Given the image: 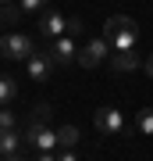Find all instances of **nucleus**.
<instances>
[{"label": "nucleus", "mask_w": 153, "mask_h": 161, "mask_svg": "<svg viewBox=\"0 0 153 161\" xmlns=\"http://www.w3.org/2000/svg\"><path fill=\"white\" fill-rule=\"evenodd\" d=\"M50 115H54L50 104H39V108H32V122H28V125H46V122H50Z\"/></svg>", "instance_id": "nucleus-15"}, {"label": "nucleus", "mask_w": 153, "mask_h": 161, "mask_svg": "<svg viewBox=\"0 0 153 161\" xmlns=\"http://www.w3.org/2000/svg\"><path fill=\"white\" fill-rule=\"evenodd\" d=\"M0 4H11V0H0Z\"/></svg>", "instance_id": "nucleus-23"}, {"label": "nucleus", "mask_w": 153, "mask_h": 161, "mask_svg": "<svg viewBox=\"0 0 153 161\" xmlns=\"http://www.w3.org/2000/svg\"><path fill=\"white\" fill-rule=\"evenodd\" d=\"M57 161H79V158H75V150H61V154H57Z\"/></svg>", "instance_id": "nucleus-19"}, {"label": "nucleus", "mask_w": 153, "mask_h": 161, "mask_svg": "<svg viewBox=\"0 0 153 161\" xmlns=\"http://www.w3.org/2000/svg\"><path fill=\"white\" fill-rule=\"evenodd\" d=\"M142 68H146V72L153 75V54H150V58H146V61H142Z\"/></svg>", "instance_id": "nucleus-21"}, {"label": "nucleus", "mask_w": 153, "mask_h": 161, "mask_svg": "<svg viewBox=\"0 0 153 161\" xmlns=\"http://www.w3.org/2000/svg\"><path fill=\"white\" fill-rule=\"evenodd\" d=\"M36 32H39V40L54 43V40H61V36H68V18L57 14V11H46L39 18V25H36Z\"/></svg>", "instance_id": "nucleus-4"}, {"label": "nucleus", "mask_w": 153, "mask_h": 161, "mask_svg": "<svg viewBox=\"0 0 153 161\" xmlns=\"http://www.w3.org/2000/svg\"><path fill=\"white\" fill-rule=\"evenodd\" d=\"M0 54L7 61H28L36 54V43L25 32H7V36H0Z\"/></svg>", "instance_id": "nucleus-2"}, {"label": "nucleus", "mask_w": 153, "mask_h": 161, "mask_svg": "<svg viewBox=\"0 0 153 161\" xmlns=\"http://www.w3.org/2000/svg\"><path fill=\"white\" fill-rule=\"evenodd\" d=\"M93 122H96L100 136H121V132H125V115H121L118 108H100L96 115H93Z\"/></svg>", "instance_id": "nucleus-3"}, {"label": "nucleus", "mask_w": 153, "mask_h": 161, "mask_svg": "<svg viewBox=\"0 0 153 161\" xmlns=\"http://www.w3.org/2000/svg\"><path fill=\"white\" fill-rule=\"evenodd\" d=\"M57 143H61V150H71L79 143V125H57Z\"/></svg>", "instance_id": "nucleus-11"}, {"label": "nucleus", "mask_w": 153, "mask_h": 161, "mask_svg": "<svg viewBox=\"0 0 153 161\" xmlns=\"http://www.w3.org/2000/svg\"><path fill=\"white\" fill-rule=\"evenodd\" d=\"M4 161H25V158L22 154H11V158H4Z\"/></svg>", "instance_id": "nucleus-22"}, {"label": "nucleus", "mask_w": 153, "mask_h": 161, "mask_svg": "<svg viewBox=\"0 0 153 161\" xmlns=\"http://www.w3.org/2000/svg\"><path fill=\"white\" fill-rule=\"evenodd\" d=\"M135 125H139L142 136H153V108H142L139 111V122H135Z\"/></svg>", "instance_id": "nucleus-14"}, {"label": "nucleus", "mask_w": 153, "mask_h": 161, "mask_svg": "<svg viewBox=\"0 0 153 161\" xmlns=\"http://www.w3.org/2000/svg\"><path fill=\"white\" fill-rule=\"evenodd\" d=\"M4 129H14V111L7 108V104L0 108V132H4Z\"/></svg>", "instance_id": "nucleus-17"}, {"label": "nucleus", "mask_w": 153, "mask_h": 161, "mask_svg": "<svg viewBox=\"0 0 153 161\" xmlns=\"http://www.w3.org/2000/svg\"><path fill=\"white\" fill-rule=\"evenodd\" d=\"M22 4H0V22H4V25H18V22H22Z\"/></svg>", "instance_id": "nucleus-13"}, {"label": "nucleus", "mask_w": 153, "mask_h": 161, "mask_svg": "<svg viewBox=\"0 0 153 161\" xmlns=\"http://www.w3.org/2000/svg\"><path fill=\"white\" fill-rule=\"evenodd\" d=\"M103 40L110 43L114 54H118V50H135V43H139V25L132 22L128 14H110L107 25H103Z\"/></svg>", "instance_id": "nucleus-1"}, {"label": "nucleus", "mask_w": 153, "mask_h": 161, "mask_svg": "<svg viewBox=\"0 0 153 161\" xmlns=\"http://www.w3.org/2000/svg\"><path fill=\"white\" fill-rule=\"evenodd\" d=\"M22 143H25V136H18L14 129H4V132H0V154H4V158L22 154Z\"/></svg>", "instance_id": "nucleus-10"}, {"label": "nucleus", "mask_w": 153, "mask_h": 161, "mask_svg": "<svg viewBox=\"0 0 153 161\" xmlns=\"http://www.w3.org/2000/svg\"><path fill=\"white\" fill-rule=\"evenodd\" d=\"M142 61H146V58H139L135 50H118V54H110V68H114V72H132V68H139Z\"/></svg>", "instance_id": "nucleus-9"}, {"label": "nucleus", "mask_w": 153, "mask_h": 161, "mask_svg": "<svg viewBox=\"0 0 153 161\" xmlns=\"http://www.w3.org/2000/svg\"><path fill=\"white\" fill-rule=\"evenodd\" d=\"M46 54H50L54 64H71V61H79V47H75L71 36H61V40L46 43Z\"/></svg>", "instance_id": "nucleus-6"}, {"label": "nucleus", "mask_w": 153, "mask_h": 161, "mask_svg": "<svg viewBox=\"0 0 153 161\" xmlns=\"http://www.w3.org/2000/svg\"><path fill=\"white\" fill-rule=\"evenodd\" d=\"M18 97V82L11 79V75H0V108H4V104H11Z\"/></svg>", "instance_id": "nucleus-12"}, {"label": "nucleus", "mask_w": 153, "mask_h": 161, "mask_svg": "<svg viewBox=\"0 0 153 161\" xmlns=\"http://www.w3.org/2000/svg\"><path fill=\"white\" fill-rule=\"evenodd\" d=\"M18 4H22V11H25V14H36V11H43L50 0H18Z\"/></svg>", "instance_id": "nucleus-16"}, {"label": "nucleus", "mask_w": 153, "mask_h": 161, "mask_svg": "<svg viewBox=\"0 0 153 161\" xmlns=\"http://www.w3.org/2000/svg\"><path fill=\"white\" fill-rule=\"evenodd\" d=\"M82 18H68V36H82Z\"/></svg>", "instance_id": "nucleus-18"}, {"label": "nucleus", "mask_w": 153, "mask_h": 161, "mask_svg": "<svg viewBox=\"0 0 153 161\" xmlns=\"http://www.w3.org/2000/svg\"><path fill=\"white\" fill-rule=\"evenodd\" d=\"M107 54H110V43H107V40H89V43L79 50V64H82V68H96Z\"/></svg>", "instance_id": "nucleus-7"}, {"label": "nucleus", "mask_w": 153, "mask_h": 161, "mask_svg": "<svg viewBox=\"0 0 153 161\" xmlns=\"http://www.w3.org/2000/svg\"><path fill=\"white\" fill-rule=\"evenodd\" d=\"M36 161H57V154H54V150H46V154H39Z\"/></svg>", "instance_id": "nucleus-20"}, {"label": "nucleus", "mask_w": 153, "mask_h": 161, "mask_svg": "<svg viewBox=\"0 0 153 161\" xmlns=\"http://www.w3.org/2000/svg\"><path fill=\"white\" fill-rule=\"evenodd\" d=\"M25 143L36 147V154H46V150H57V147H61V143H57V129H50V125H28Z\"/></svg>", "instance_id": "nucleus-5"}, {"label": "nucleus", "mask_w": 153, "mask_h": 161, "mask_svg": "<svg viewBox=\"0 0 153 161\" xmlns=\"http://www.w3.org/2000/svg\"><path fill=\"white\" fill-rule=\"evenodd\" d=\"M25 72H28V79H36V82H46V79H50V72H54V61H50V54H39V50H36L32 58L25 61Z\"/></svg>", "instance_id": "nucleus-8"}]
</instances>
